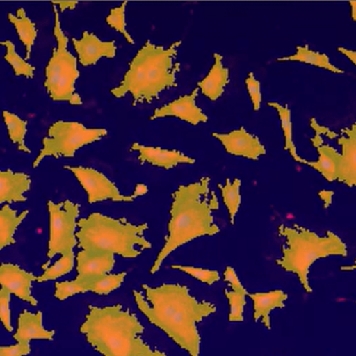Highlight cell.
<instances>
[{"label":"cell","instance_id":"cell-28","mask_svg":"<svg viewBox=\"0 0 356 356\" xmlns=\"http://www.w3.org/2000/svg\"><path fill=\"white\" fill-rule=\"evenodd\" d=\"M4 123L8 129V137L13 143L18 146V150L29 154L31 150L25 145V135H26V121L22 120L20 117L8 111L2 112Z\"/></svg>","mask_w":356,"mask_h":356},{"label":"cell","instance_id":"cell-35","mask_svg":"<svg viewBox=\"0 0 356 356\" xmlns=\"http://www.w3.org/2000/svg\"><path fill=\"white\" fill-rule=\"evenodd\" d=\"M87 292L88 290L85 284H83L81 280L75 278L74 280L56 282L54 296H56V298L58 299V300L63 301L74 296V295L83 294V293Z\"/></svg>","mask_w":356,"mask_h":356},{"label":"cell","instance_id":"cell-42","mask_svg":"<svg viewBox=\"0 0 356 356\" xmlns=\"http://www.w3.org/2000/svg\"><path fill=\"white\" fill-rule=\"evenodd\" d=\"M148 192V188L146 184H137V186H136L135 192H134V196L136 197V198H138V197L143 196V195H145L146 193Z\"/></svg>","mask_w":356,"mask_h":356},{"label":"cell","instance_id":"cell-33","mask_svg":"<svg viewBox=\"0 0 356 356\" xmlns=\"http://www.w3.org/2000/svg\"><path fill=\"white\" fill-rule=\"evenodd\" d=\"M127 2L124 1L121 6L112 8V10H110V14L106 17V21L108 26L116 29L118 33H121L124 35L127 43L134 45L135 41H134L133 37L129 35L127 29V21H125V8H127Z\"/></svg>","mask_w":356,"mask_h":356},{"label":"cell","instance_id":"cell-39","mask_svg":"<svg viewBox=\"0 0 356 356\" xmlns=\"http://www.w3.org/2000/svg\"><path fill=\"white\" fill-rule=\"evenodd\" d=\"M224 280L229 284L232 291H236V292L247 291L241 282L240 278H238V274L236 273L234 268L229 267V266L226 267L225 271H224Z\"/></svg>","mask_w":356,"mask_h":356},{"label":"cell","instance_id":"cell-19","mask_svg":"<svg viewBox=\"0 0 356 356\" xmlns=\"http://www.w3.org/2000/svg\"><path fill=\"white\" fill-rule=\"evenodd\" d=\"M54 334V330H46L44 328L42 312L33 314L23 311L19 315L18 327L13 338L18 344H29L31 340L52 341Z\"/></svg>","mask_w":356,"mask_h":356},{"label":"cell","instance_id":"cell-9","mask_svg":"<svg viewBox=\"0 0 356 356\" xmlns=\"http://www.w3.org/2000/svg\"><path fill=\"white\" fill-rule=\"evenodd\" d=\"M49 213V240H48V261L42 266V269L49 267L50 261L56 255L74 254L73 249L79 245L75 228L79 215V205L70 200L54 203L47 202Z\"/></svg>","mask_w":356,"mask_h":356},{"label":"cell","instance_id":"cell-8","mask_svg":"<svg viewBox=\"0 0 356 356\" xmlns=\"http://www.w3.org/2000/svg\"><path fill=\"white\" fill-rule=\"evenodd\" d=\"M106 135L108 131L104 129H87L79 122L56 121L48 129L43 139V148L33 163V168H37L46 156L73 158L79 148L99 141Z\"/></svg>","mask_w":356,"mask_h":356},{"label":"cell","instance_id":"cell-13","mask_svg":"<svg viewBox=\"0 0 356 356\" xmlns=\"http://www.w3.org/2000/svg\"><path fill=\"white\" fill-rule=\"evenodd\" d=\"M33 273L25 271L14 264H0V286L10 294L37 307L38 300L31 295V284L35 280Z\"/></svg>","mask_w":356,"mask_h":356},{"label":"cell","instance_id":"cell-24","mask_svg":"<svg viewBox=\"0 0 356 356\" xmlns=\"http://www.w3.org/2000/svg\"><path fill=\"white\" fill-rule=\"evenodd\" d=\"M277 62L305 63L318 68L325 69L332 73H345L343 69L338 68L330 63L327 54L314 51L309 46H297L296 54L277 58Z\"/></svg>","mask_w":356,"mask_h":356},{"label":"cell","instance_id":"cell-2","mask_svg":"<svg viewBox=\"0 0 356 356\" xmlns=\"http://www.w3.org/2000/svg\"><path fill=\"white\" fill-rule=\"evenodd\" d=\"M209 177H202L186 186L181 184L173 193L168 236L150 274H156L163 261L182 245L201 236L219 234L220 228L215 224L213 215L219 209V201L216 193L209 188Z\"/></svg>","mask_w":356,"mask_h":356},{"label":"cell","instance_id":"cell-27","mask_svg":"<svg viewBox=\"0 0 356 356\" xmlns=\"http://www.w3.org/2000/svg\"><path fill=\"white\" fill-rule=\"evenodd\" d=\"M268 106L275 108L280 116V125H282V133L284 138V150L289 152L290 156L294 159L296 162L300 163L302 158L297 154L296 146L293 140V124L291 119V111L288 106H282L278 102H268Z\"/></svg>","mask_w":356,"mask_h":356},{"label":"cell","instance_id":"cell-14","mask_svg":"<svg viewBox=\"0 0 356 356\" xmlns=\"http://www.w3.org/2000/svg\"><path fill=\"white\" fill-rule=\"evenodd\" d=\"M73 46L79 54V63L83 67L95 65L102 58H114L116 56V42H104L93 33L83 31L81 39L72 38Z\"/></svg>","mask_w":356,"mask_h":356},{"label":"cell","instance_id":"cell-17","mask_svg":"<svg viewBox=\"0 0 356 356\" xmlns=\"http://www.w3.org/2000/svg\"><path fill=\"white\" fill-rule=\"evenodd\" d=\"M76 263V278L88 280L110 274L114 269L116 259L112 253L81 250L77 253Z\"/></svg>","mask_w":356,"mask_h":356},{"label":"cell","instance_id":"cell-6","mask_svg":"<svg viewBox=\"0 0 356 356\" xmlns=\"http://www.w3.org/2000/svg\"><path fill=\"white\" fill-rule=\"evenodd\" d=\"M278 234L286 238V243L282 246V257L276 264L284 271L294 273L307 293L313 292L309 272L315 261L328 257H345L348 254L346 244L330 230L326 232L325 236H319L301 226L280 225Z\"/></svg>","mask_w":356,"mask_h":356},{"label":"cell","instance_id":"cell-43","mask_svg":"<svg viewBox=\"0 0 356 356\" xmlns=\"http://www.w3.org/2000/svg\"><path fill=\"white\" fill-rule=\"evenodd\" d=\"M351 6V18L356 22V0H351L349 1Z\"/></svg>","mask_w":356,"mask_h":356},{"label":"cell","instance_id":"cell-40","mask_svg":"<svg viewBox=\"0 0 356 356\" xmlns=\"http://www.w3.org/2000/svg\"><path fill=\"white\" fill-rule=\"evenodd\" d=\"M52 3L54 6H58L60 10L64 12L66 10H74L79 1H76V0H54V1H52Z\"/></svg>","mask_w":356,"mask_h":356},{"label":"cell","instance_id":"cell-10","mask_svg":"<svg viewBox=\"0 0 356 356\" xmlns=\"http://www.w3.org/2000/svg\"><path fill=\"white\" fill-rule=\"evenodd\" d=\"M65 169L71 171L77 178L88 195L90 204L112 200L115 202H133L136 197L134 195H122L117 188L116 184L111 181L104 173L89 167L65 166Z\"/></svg>","mask_w":356,"mask_h":356},{"label":"cell","instance_id":"cell-26","mask_svg":"<svg viewBox=\"0 0 356 356\" xmlns=\"http://www.w3.org/2000/svg\"><path fill=\"white\" fill-rule=\"evenodd\" d=\"M127 274V272H121L118 274H106V275L88 278V280H79V278L76 280H81L85 284L88 292H92L100 296H106L122 286Z\"/></svg>","mask_w":356,"mask_h":356},{"label":"cell","instance_id":"cell-29","mask_svg":"<svg viewBox=\"0 0 356 356\" xmlns=\"http://www.w3.org/2000/svg\"><path fill=\"white\" fill-rule=\"evenodd\" d=\"M241 179L234 178V181H230L229 178L226 179L225 184H218L221 190L222 198H223L224 204L228 211L229 215L230 223L234 225V219L241 205Z\"/></svg>","mask_w":356,"mask_h":356},{"label":"cell","instance_id":"cell-37","mask_svg":"<svg viewBox=\"0 0 356 356\" xmlns=\"http://www.w3.org/2000/svg\"><path fill=\"white\" fill-rule=\"evenodd\" d=\"M245 83H246L247 90H248L249 96L252 102L253 111L257 112L261 108V83L255 79L254 74L250 72L247 76Z\"/></svg>","mask_w":356,"mask_h":356},{"label":"cell","instance_id":"cell-41","mask_svg":"<svg viewBox=\"0 0 356 356\" xmlns=\"http://www.w3.org/2000/svg\"><path fill=\"white\" fill-rule=\"evenodd\" d=\"M337 49H338V51L341 52V54H344L346 58H348L349 60H350L356 67V51L348 49V48L341 47V46L340 47L337 48Z\"/></svg>","mask_w":356,"mask_h":356},{"label":"cell","instance_id":"cell-25","mask_svg":"<svg viewBox=\"0 0 356 356\" xmlns=\"http://www.w3.org/2000/svg\"><path fill=\"white\" fill-rule=\"evenodd\" d=\"M29 215V211H22L17 215V211L10 209V205L6 204L0 209V250L16 244L14 238L18 226Z\"/></svg>","mask_w":356,"mask_h":356},{"label":"cell","instance_id":"cell-21","mask_svg":"<svg viewBox=\"0 0 356 356\" xmlns=\"http://www.w3.org/2000/svg\"><path fill=\"white\" fill-rule=\"evenodd\" d=\"M31 179L25 173L0 170V204L24 202L25 193L31 190Z\"/></svg>","mask_w":356,"mask_h":356},{"label":"cell","instance_id":"cell-12","mask_svg":"<svg viewBox=\"0 0 356 356\" xmlns=\"http://www.w3.org/2000/svg\"><path fill=\"white\" fill-rule=\"evenodd\" d=\"M213 137L219 140L227 154L234 156L257 161L265 156V146L259 138L249 134L244 127L228 134L213 133Z\"/></svg>","mask_w":356,"mask_h":356},{"label":"cell","instance_id":"cell-11","mask_svg":"<svg viewBox=\"0 0 356 356\" xmlns=\"http://www.w3.org/2000/svg\"><path fill=\"white\" fill-rule=\"evenodd\" d=\"M311 127L320 135L336 140L337 143L340 145L341 162L337 181L356 188V122L346 129H343L340 133L322 127L316 119H312Z\"/></svg>","mask_w":356,"mask_h":356},{"label":"cell","instance_id":"cell-31","mask_svg":"<svg viewBox=\"0 0 356 356\" xmlns=\"http://www.w3.org/2000/svg\"><path fill=\"white\" fill-rule=\"evenodd\" d=\"M73 267H74V254L65 255V257H60L58 261H56L54 265L48 267L41 276L35 278V282H45L48 280L62 277V276L70 273Z\"/></svg>","mask_w":356,"mask_h":356},{"label":"cell","instance_id":"cell-7","mask_svg":"<svg viewBox=\"0 0 356 356\" xmlns=\"http://www.w3.org/2000/svg\"><path fill=\"white\" fill-rule=\"evenodd\" d=\"M54 35L56 47L52 50V56L45 68V88L48 96L54 102H67L72 106H81L83 100L75 91V81L79 77L77 60L69 52L68 38L65 35L60 26V15L56 6H54Z\"/></svg>","mask_w":356,"mask_h":356},{"label":"cell","instance_id":"cell-30","mask_svg":"<svg viewBox=\"0 0 356 356\" xmlns=\"http://www.w3.org/2000/svg\"><path fill=\"white\" fill-rule=\"evenodd\" d=\"M0 45L6 48L4 60L14 69L15 75L16 76H25L27 79H33L35 71V67L21 58V56H19L13 42H10V40H6V41L0 42Z\"/></svg>","mask_w":356,"mask_h":356},{"label":"cell","instance_id":"cell-1","mask_svg":"<svg viewBox=\"0 0 356 356\" xmlns=\"http://www.w3.org/2000/svg\"><path fill=\"white\" fill-rule=\"evenodd\" d=\"M145 296L133 291L138 309L148 321L164 332L190 356H200L201 338L197 324L217 312L209 301H198L190 289L179 284H163L152 288L142 284Z\"/></svg>","mask_w":356,"mask_h":356},{"label":"cell","instance_id":"cell-34","mask_svg":"<svg viewBox=\"0 0 356 356\" xmlns=\"http://www.w3.org/2000/svg\"><path fill=\"white\" fill-rule=\"evenodd\" d=\"M172 269L184 272L188 275L192 276L194 280H199L207 286H211L215 282H219L220 274L215 270L203 269V268L192 267V266L172 265Z\"/></svg>","mask_w":356,"mask_h":356},{"label":"cell","instance_id":"cell-5","mask_svg":"<svg viewBox=\"0 0 356 356\" xmlns=\"http://www.w3.org/2000/svg\"><path fill=\"white\" fill-rule=\"evenodd\" d=\"M77 246L85 251L112 253L123 259H136L142 251L152 248L144 232L147 223L133 224L125 218L115 219L99 213H93L77 222Z\"/></svg>","mask_w":356,"mask_h":356},{"label":"cell","instance_id":"cell-44","mask_svg":"<svg viewBox=\"0 0 356 356\" xmlns=\"http://www.w3.org/2000/svg\"><path fill=\"white\" fill-rule=\"evenodd\" d=\"M340 270H341V271H343V272L355 271V270H356V259L355 261V264H353V265L342 266V267L340 268Z\"/></svg>","mask_w":356,"mask_h":356},{"label":"cell","instance_id":"cell-16","mask_svg":"<svg viewBox=\"0 0 356 356\" xmlns=\"http://www.w3.org/2000/svg\"><path fill=\"white\" fill-rule=\"evenodd\" d=\"M131 152H139V161L141 164L148 163L152 166L170 170L180 164L193 165L196 163L194 159L186 156L178 150L162 149L160 147L141 145L134 143L131 148Z\"/></svg>","mask_w":356,"mask_h":356},{"label":"cell","instance_id":"cell-20","mask_svg":"<svg viewBox=\"0 0 356 356\" xmlns=\"http://www.w3.org/2000/svg\"><path fill=\"white\" fill-rule=\"evenodd\" d=\"M247 296L253 302V320L261 321L267 330H271L270 314L275 309H284L288 294L282 290L263 293H248Z\"/></svg>","mask_w":356,"mask_h":356},{"label":"cell","instance_id":"cell-38","mask_svg":"<svg viewBox=\"0 0 356 356\" xmlns=\"http://www.w3.org/2000/svg\"><path fill=\"white\" fill-rule=\"evenodd\" d=\"M31 353V345L17 344L12 346H0V356H25Z\"/></svg>","mask_w":356,"mask_h":356},{"label":"cell","instance_id":"cell-4","mask_svg":"<svg viewBox=\"0 0 356 356\" xmlns=\"http://www.w3.org/2000/svg\"><path fill=\"white\" fill-rule=\"evenodd\" d=\"M181 41H177L165 48L152 44L147 40L129 64L118 87L111 93L116 98H122L127 93L134 97V106L150 104L164 90L177 87V74L180 63L177 62L178 48Z\"/></svg>","mask_w":356,"mask_h":356},{"label":"cell","instance_id":"cell-22","mask_svg":"<svg viewBox=\"0 0 356 356\" xmlns=\"http://www.w3.org/2000/svg\"><path fill=\"white\" fill-rule=\"evenodd\" d=\"M213 65L209 74L197 83L202 94L211 102H216L221 97L224 89L229 83V69L222 64V56L213 54Z\"/></svg>","mask_w":356,"mask_h":356},{"label":"cell","instance_id":"cell-32","mask_svg":"<svg viewBox=\"0 0 356 356\" xmlns=\"http://www.w3.org/2000/svg\"><path fill=\"white\" fill-rule=\"evenodd\" d=\"M248 294L245 292H236V291H224L228 305H229V315L228 321L243 322L244 321V307L246 305V296Z\"/></svg>","mask_w":356,"mask_h":356},{"label":"cell","instance_id":"cell-23","mask_svg":"<svg viewBox=\"0 0 356 356\" xmlns=\"http://www.w3.org/2000/svg\"><path fill=\"white\" fill-rule=\"evenodd\" d=\"M8 18L10 22L14 25L21 43L26 49L25 60H29L38 35L35 23L27 17L26 12L23 8H18L16 14L8 13Z\"/></svg>","mask_w":356,"mask_h":356},{"label":"cell","instance_id":"cell-18","mask_svg":"<svg viewBox=\"0 0 356 356\" xmlns=\"http://www.w3.org/2000/svg\"><path fill=\"white\" fill-rule=\"evenodd\" d=\"M313 145L317 148L319 159L316 162L301 160V164L312 167L320 173L327 181H337L339 167H340L341 154L330 145L323 144L322 135L316 131L315 137L312 139Z\"/></svg>","mask_w":356,"mask_h":356},{"label":"cell","instance_id":"cell-3","mask_svg":"<svg viewBox=\"0 0 356 356\" xmlns=\"http://www.w3.org/2000/svg\"><path fill=\"white\" fill-rule=\"evenodd\" d=\"M144 326L135 314L121 305H89L79 332L102 356H168L152 349L142 339Z\"/></svg>","mask_w":356,"mask_h":356},{"label":"cell","instance_id":"cell-15","mask_svg":"<svg viewBox=\"0 0 356 356\" xmlns=\"http://www.w3.org/2000/svg\"><path fill=\"white\" fill-rule=\"evenodd\" d=\"M198 95V89H195L188 95L181 96L175 102L156 108L150 120L164 118V117H177L192 125H198L199 123L207 122V115L196 106V97Z\"/></svg>","mask_w":356,"mask_h":356},{"label":"cell","instance_id":"cell-36","mask_svg":"<svg viewBox=\"0 0 356 356\" xmlns=\"http://www.w3.org/2000/svg\"><path fill=\"white\" fill-rule=\"evenodd\" d=\"M10 294L0 288V321L8 332H13L12 319H10Z\"/></svg>","mask_w":356,"mask_h":356}]
</instances>
